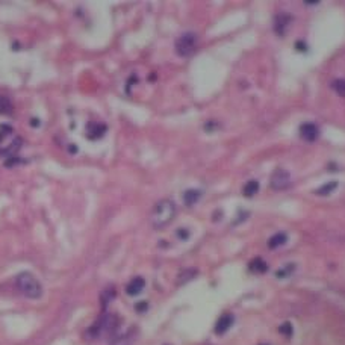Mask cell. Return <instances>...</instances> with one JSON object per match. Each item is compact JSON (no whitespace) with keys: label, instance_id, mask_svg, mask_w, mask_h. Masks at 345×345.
Returning <instances> with one entry per match:
<instances>
[{"label":"cell","instance_id":"6da1fadb","mask_svg":"<svg viewBox=\"0 0 345 345\" xmlns=\"http://www.w3.org/2000/svg\"><path fill=\"white\" fill-rule=\"evenodd\" d=\"M176 217V204L173 200H161L151 212V224L155 229L167 227Z\"/></svg>","mask_w":345,"mask_h":345},{"label":"cell","instance_id":"7a4b0ae2","mask_svg":"<svg viewBox=\"0 0 345 345\" xmlns=\"http://www.w3.org/2000/svg\"><path fill=\"white\" fill-rule=\"evenodd\" d=\"M16 283L20 291L29 298H39L43 295V286L38 282V279L31 272H20L16 279Z\"/></svg>","mask_w":345,"mask_h":345},{"label":"cell","instance_id":"3957f363","mask_svg":"<svg viewBox=\"0 0 345 345\" xmlns=\"http://www.w3.org/2000/svg\"><path fill=\"white\" fill-rule=\"evenodd\" d=\"M117 328H118L117 315H114V313H105L97 323H94V326L88 328L87 335L90 338H100L103 335H114Z\"/></svg>","mask_w":345,"mask_h":345},{"label":"cell","instance_id":"277c9868","mask_svg":"<svg viewBox=\"0 0 345 345\" xmlns=\"http://www.w3.org/2000/svg\"><path fill=\"white\" fill-rule=\"evenodd\" d=\"M197 43H199V36L196 32H185L176 39V44H174L176 53L182 58H188L196 52Z\"/></svg>","mask_w":345,"mask_h":345},{"label":"cell","instance_id":"5b68a950","mask_svg":"<svg viewBox=\"0 0 345 345\" xmlns=\"http://www.w3.org/2000/svg\"><path fill=\"white\" fill-rule=\"evenodd\" d=\"M23 145V140L20 136H9L8 140H5L3 143H0V155L2 156H9L14 158L17 151L21 148Z\"/></svg>","mask_w":345,"mask_h":345},{"label":"cell","instance_id":"8992f818","mask_svg":"<svg viewBox=\"0 0 345 345\" xmlns=\"http://www.w3.org/2000/svg\"><path fill=\"white\" fill-rule=\"evenodd\" d=\"M289 185H291V174H289L286 170L279 168L275 170L271 176V188L275 191H282L286 189Z\"/></svg>","mask_w":345,"mask_h":345},{"label":"cell","instance_id":"52a82bcc","mask_svg":"<svg viewBox=\"0 0 345 345\" xmlns=\"http://www.w3.org/2000/svg\"><path fill=\"white\" fill-rule=\"evenodd\" d=\"M300 136L308 143H313L320 136V127L315 123H305L300 127Z\"/></svg>","mask_w":345,"mask_h":345},{"label":"cell","instance_id":"ba28073f","mask_svg":"<svg viewBox=\"0 0 345 345\" xmlns=\"http://www.w3.org/2000/svg\"><path fill=\"white\" fill-rule=\"evenodd\" d=\"M291 23H292V17L289 16V14H286V12L277 14L275 18H274V31H275V34L283 36L286 34V31H288V27L291 26Z\"/></svg>","mask_w":345,"mask_h":345},{"label":"cell","instance_id":"9c48e42d","mask_svg":"<svg viewBox=\"0 0 345 345\" xmlns=\"http://www.w3.org/2000/svg\"><path fill=\"white\" fill-rule=\"evenodd\" d=\"M233 323H235V316L232 313H223L218 318L217 324H215V333L219 335V336L224 335L227 330L233 326Z\"/></svg>","mask_w":345,"mask_h":345},{"label":"cell","instance_id":"30bf717a","mask_svg":"<svg viewBox=\"0 0 345 345\" xmlns=\"http://www.w3.org/2000/svg\"><path fill=\"white\" fill-rule=\"evenodd\" d=\"M106 133V126L103 123L99 121H91L88 123L87 127V138L90 140H100V138Z\"/></svg>","mask_w":345,"mask_h":345},{"label":"cell","instance_id":"8fae6325","mask_svg":"<svg viewBox=\"0 0 345 345\" xmlns=\"http://www.w3.org/2000/svg\"><path fill=\"white\" fill-rule=\"evenodd\" d=\"M144 288H145V280L143 277H133L126 286V292H127V295L135 297L138 294H141Z\"/></svg>","mask_w":345,"mask_h":345},{"label":"cell","instance_id":"7c38bea8","mask_svg":"<svg viewBox=\"0 0 345 345\" xmlns=\"http://www.w3.org/2000/svg\"><path fill=\"white\" fill-rule=\"evenodd\" d=\"M248 268H250L252 272H256V274H264L268 271V264L262 259V257H254L250 264H248Z\"/></svg>","mask_w":345,"mask_h":345},{"label":"cell","instance_id":"4fadbf2b","mask_svg":"<svg viewBox=\"0 0 345 345\" xmlns=\"http://www.w3.org/2000/svg\"><path fill=\"white\" fill-rule=\"evenodd\" d=\"M286 241H288L286 233H283V232L275 233V235H272V236L268 239V247L271 248V250H275V248H279V247L285 245Z\"/></svg>","mask_w":345,"mask_h":345},{"label":"cell","instance_id":"5bb4252c","mask_svg":"<svg viewBox=\"0 0 345 345\" xmlns=\"http://www.w3.org/2000/svg\"><path fill=\"white\" fill-rule=\"evenodd\" d=\"M200 196H201V191H199V189H188V191L183 192V201H185L186 206H192V204H196L199 201Z\"/></svg>","mask_w":345,"mask_h":345},{"label":"cell","instance_id":"9a60e30c","mask_svg":"<svg viewBox=\"0 0 345 345\" xmlns=\"http://www.w3.org/2000/svg\"><path fill=\"white\" fill-rule=\"evenodd\" d=\"M133 342H135L133 330H130V332H127V333H124V335L115 338V339L111 342V345H133Z\"/></svg>","mask_w":345,"mask_h":345},{"label":"cell","instance_id":"2e32d148","mask_svg":"<svg viewBox=\"0 0 345 345\" xmlns=\"http://www.w3.org/2000/svg\"><path fill=\"white\" fill-rule=\"evenodd\" d=\"M197 275V270L196 268H189V270H183L181 274H179V279H177V283L179 285H183L189 280H192Z\"/></svg>","mask_w":345,"mask_h":345},{"label":"cell","instance_id":"e0dca14e","mask_svg":"<svg viewBox=\"0 0 345 345\" xmlns=\"http://www.w3.org/2000/svg\"><path fill=\"white\" fill-rule=\"evenodd\" d=\"M257 191H259V182H257V181H248V182L244 185L242 194H244L245 197H252V196L256 194Z\"/></svg>","mask_w":345,"mask_h":345},{"label":"cell","instance_id":"ac0fdd59","mask_svg":"<svg viewBox=\"0 0 345 345\" xmlns=\"http://www.w3.org/2000/svg\"><path fill=\"white\" fill-rule=\"evenodd\" d=\"M114 297H115V289H114V286H111V288H106L105 291H103V294H102V306L105 308L108 303H111L112 300H114Z\"/></svg>","mask_w":345,"mask_h":345},{"label":"cell","instance_id":"d6986e66","mask_svg":"<svg viewBox=\"0 0 345 345\" xmlns=\"http://www.w3.org/2000/svg\"><path fill=\"white\" fill-rule=\"evenodd\" d=\"M336 186H338L336 182H328V183H326V185H323L321 188L316 189L315 194H318V196H327V194H330L332 191H335Z\"/></svg>","mask_w":345,"mask_h":345},{"label":"cell","instance_id":"ffe728a7","mask_svg":"<svg viewBox=\"0 0 345 345\" xmlns=\"http://www.w3.org/2000/svg\"><path fill=\"white\" fill-rule=\"evenodd\" d=\"M12 111V103L3 97V95H0V115H5V114H9Z\"/></svg>","mask_w":345,"mask_h":345},{"label":"cell","instance_id":"44dd1931","mask_svg":"<svg viewBox=\"0 0 345 345\" xmlns=\"http://www.w3.org/2000/svg\"><path fill=\"white\" fill-rule=\"evenodd\" d=\"M12 135H14V129L11 126H8V124H2V126H0V143H3Z\"/></svg>","mask_w":345,"mask_h":345},{"label":"cell","instance_id":"7402d4cb","mask_svg":"<svg viewBox=\"0 0 345 345\" xmlns=\"http://www.w3.org/2000/svg\"><path fill=\"white\" fill-rule=\"evenodd\" d=\"M279 333H282L283 336L286 338H291L294 335V327L291 323H283L280 327H279Z\"/></svg>","mask_w":345,"mask_h":345},{"label":"cell","instance_id":"603a6c76","mask_svg":"<svg viewBox=\"0 0 345 345\" xmlns=\"http://www.w3.org/2000/svg\"><path fill=\"white\" fill-rule=\"evenodd\" d=\"M333 90L339 94V95H344L345 97V79H336L333 82Z\"/></svg>","mask_w":345,"mask_h":345},{"label":"cell","instance_id":"cb8c5ba5","mask_svg":"<svg viewBox=\"0 0 345 345\" xmlns=\"http://www.w3.org/2000/svg\"><path fill=\"white\" fill-rule=\"evenodd\" d=\"M292 270H294V265H288V267H285V268H282V270H279L277 272H275V277L283 279V277H286V275L292 274Z\"/></svg>","mask_w":345,"mask_h":345},{"label":"cell","instance_id":"d4e9b609","mask_svg":"<svg viewBox=\"0 0 345 345\" xmlns=\"http://www.w3.org/2000/svg\"><path fill=\"white\" fill-rule=\"evenodd\" d=\"M147 303L145 301H141V303H138L136 305V312H140V313H143V312H145L147 310Z\"/></svg>","mask_w":345,"mask_h":345},{"label":"cell","instance_id":"484cf974","mask_svg":"<svg viewBox=\"0 0 345 345\" xmlns=\"http://www.w3.org/2000/svg\"><path fill=\"white\" fill-rule=\"evenodd\" d=\"M177 236L185 241V239H188V236H189V232L185 230V229H183V230H177Z\"/></svg>","mask_w":345,"mask_h":345},{"label":"cell","instance_id":"4316f807","mask_svg":"<svg viewBox=\"0 0 345 345\" xmlns=\"http://www.w3.org/2000/svg\"><path fill=\"white\" fill-rule=\"evenodd\" d=\"M259 345H267V344H259Z\"/></svg>","mask_w":345,"mask_h":345},{"label":"cell","instance_id":"83f0119b","mask_svg":"<svg viewBox=\"0 0 345 345\" xmlns=\"http://www.w3.org/2000/svg\"><path fill=\"white\" fill-rule=\"evenodd\" d=\"M165 345H170V344H165Z\"/></svg>","mask_w":345,"mask_h":345}]
</instances>
